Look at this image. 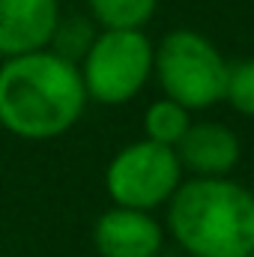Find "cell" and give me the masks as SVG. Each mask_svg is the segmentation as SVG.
Instances as JSON below:
<instances>
[{"mask_svg": "<svg viewBox=\"0 0 254 257\" xmlns=\"http://www.w3.org/2000/svg\"><path fill=\"white\" fill-rule=\"evenodd\" d=\"M224 99L245 117H254V57L227 66Z\"/></svg>", "mask_w": 254, "mask_h": 257, "instance_id": "7c38bea8", "label": "cell"}, {"mask_svg": "<svg viewBox=\"0 0 254 257\" xmlns=\"http://www.w3.org/2000/svg\"><path fill=\"white\" fill-rule=\"evenodd\" d=\"M165 230L147 209L111 206L93 227V245L102 257H156Z\"/></svg>", "mask_w": 254, "mask_h": 257, "instance_id": "8992f818", "label": "cell"}, {"mask_svg": "<svg viewBox=\"0 0 254 257\" xmlns=\"http://www.w3.org/2000/svg\"><path fill=\"white\" fill-rule=\"evenodd\" d=\"M180 174L183 165L174 147L156 141H135L111 159L105 171V189L114 206L150 212L171 200L180 186Z\"/></svg>", "mask_w": 254, "mask_h": 257, "instance_id": "5b68a950", "label": "cell"}, {"mask_svg": "<svg viewBox=\"0 0 254 257\" xmlns=\"http://www.w3.org/2000/svg\"><path fill=\"white\" fill-rule=\"evenodd\" d=\"M78 69L87 99L126 105L153 75V42L144 30H99Z\"/></svg>", "mask_w": 254, "mask_h": 257, "instance_id": "277c9868", "label": "cell"}, {"mask_svg": "<svg viewBox=\"0 0 254 257\" xmlns=\"http://www.w3.org/2000/svg\"><path fill=\"white\" fill-rule=\"evenodd\" d=\"M87 102L78 63L51 48L0 60V126L21 141L66 135L84 117Z\"/></svg>", "mask_w": 254, "mask_h": 257, "instance_id": "6da1fadb", "label": "cell"}, {"mask_svg": "<svg viewBox=\"0 0 254 257\" xmlns=\"http://www.w3.org/2000/svg\"><path fill=\"white\" fill-rule=\"evenodd\" d=\"M227 60L221 51L197 30H171L153 48V72L168 99L189 111L209 108L224 99Z\"/></svg>", "mask_w": 254, "mask_h": 257, "instance_id": "3957f363", "label": "cell"}, {"mask_svg": "<svg viewBox=\"0 0 254 257\" xmlns=\"http://www.w3.org/2000/svg\"><path fill=\"white\" fill-rule=\"evenodd\" d=\"M248 257H254V251H251V254H248Z\"/></svg>", "mask_w": 254, "mask_h": 257, "instance_id": "4fadbf2b", "label": "cell"}, {"mask_svg": "<svg viewBox=\"0 0 254 257\" xmlns=\"http://www.w3.org/2000/svg\"><path fill=\"white\" fill-rule=\"evenodd\" d=\"M189 126H191L189 108H183L180 102H174L168 96L153 102L144 114L147 141H156V144H165V147H177L180 138L189 132Z\"/></svg>", "mask_w": 254, "mask_h": 257, "instance_id": "30bf717a", "label": "cell"}, {"mask_svg": "<svg viewBox=\"0 0 254 257\" xmlns=\"http://www.w3.org/2000/svg\"><path fill=\"white\" fill-rule=\"evenodd\" d=\"M60 0H0V60L48 48Z\"/></svg>", "mask_w": 254, "mask_h": 257, "instance_id": "52a82bcc", "label": "cell"}, {"mask_svg": "<svg viewBox=\"0 0 254 257\" xmlns=\"http://www.w3.org/2000/svg\"><path fill=\"white\" fill-rule=\"evenodd\" d=\"M96 39V24L93 18H84V15H60L54 33H51V42L48 48L54 54H60L72 63H81V57L90 51Z\"/></svg>", "mask_w": 254, "mask_h": 257, "instance_id": "8fae6325", "label": "cell"}, {"mask_svg": "<svg viewBox=\"0 0 254 257\" xmlns=\"http://www.w3.org/2000/svg\"><path fill=\"white\" fill-rule=\"evenodd\" d=\"M168 227L194 257H248L254 251V194L224 177H197L171 194Z\"/></svg>", "mask_w": 254, "mask_h": 257, "instance_id": "7a4b0ae2", "label": "cell"}, {"mask_svg": "<svg viewBox=\"0 0 254 257\" xmlns=\"http://www.w3.org/2000/svg\"><path fill=\"white\" fill-rule=\"evenodd\" d=\"M174 150L197 177H227L239 162V138L221 123H191Z\"/></svg>", "mask_w": 254, "mask_h": 257, "instance_id": "ba28073f", "label": "cell"}, {"mask_svg": "<svg viewBox=\"0 0 254 257\" xmlns=\"http://www.w3.org/2000/svg\"><path fill=\"white\" fill-rule=\"evenodd\" d=\"M159 0H87L90 18L102 30H144Z\"/></svg>", "mask_w": 254, "mask_h": 257, "instance_id": "9c48e42d", "label": "cell"}]
</instances>
